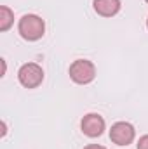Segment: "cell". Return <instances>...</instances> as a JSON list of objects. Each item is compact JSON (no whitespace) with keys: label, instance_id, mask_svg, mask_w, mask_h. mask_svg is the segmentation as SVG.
<instances>
[{"label":"cell","instance_id":"6da1fadb","mask_svg":"<svg viewBox=\"0 0 148 149\" xmlns=\"http://www.w3.org/2000/svg\"><path fill=\"white\" fill-rule=\"evenodd\" d=\"M18 31H19V35L25 40L35 42V40H40V38L44 37V33H45V23L37 14H26V16H23L19 19Z\"/></svg>","mask_w":148,"mask_h":149},{"label":"cell","instance_id":"30bf717a","mask_svg":"<svg viewBox=\"0 0 148 149\" xmlns=\"http://www.w3.org/2000/svg\"><path fill=\"white\" fill-rule=\"evenodd\" d=\"M147 28H148V19H147Z\"/></svg>","mask_w":148,"mask_h":149},{"label":"cell","instance_id":"3957f363","mask_svg":"<svg viewBox=\"0 0 148 149\" xmlns=\"http://www.w3.org/2000/svg\"><path fill=\"white\" fill-rule=\"evenodd\" d=\"M18 80L23 87L26 88H35L44 81V70L37 63H26L19 68L18 71Z\"/></svg>","mask_w":148,"mask_h":149},{"label":"cell","instance_id":"277c9868","mask_svg":"<svg viewBox=\"0 0 148 149\" xmlns=\"http://www.w3.org/2000/svg\"><path fill=\"white\" fill-rule=\"evenodd\" d=\"M136 137V130L127 121H117L110 128V139L117 146H129Z\"/></svg>","mask_w":148,"mask_h":149},{"label":"cell","instance_id":"ba28073f","mask_svg":"<svg viewBox=\"0 0 148 149\" xmlns=\"http://www.w3.org/2000/svg\"><path fill=\"white\" fill-rule=\"evenodd\" d=\"M138 149H148V135L140 137V141H138Z\"/></svg>","mask_w":148,"mask_h":149},{"label":"cell","instance_id":"9c48e42d","mask_svg":"<svg viewBox=\"0 0 148 149\" xmlns=\"http://www.w3.org/2000/svg\"><path fill=\"white\" fill-rule=\"evenodd\" d=\"M84 149H106V148H103V146H99V144H89V146H85Z\"/></svg>","mask_w":148,"mask_h":149},{"label":"cell","instance_id":"7a4b0ae2","mask_svg":"<svg viewBox=\"0 0 148 149\" xmlns=\"http://www.w3.org/2000/svg\"><path fill=\"white\" fill-rule=\"evenodd\" d=\"M96 76V68L91 61L87 59H77L70 66V78L78 85H87L94 80Z\"/></svg>","mask_w":148,"mask_h":149},{"label":"cell","instance_id":"52a82bcc","mask_svg":"<svg viewBox=\"0 0 148 149\" xmlns=\"http://www.w3.org/2000/svg\"><path fill=\"white\" fill-rule=\"evenodd\" d=\"M14 23V14L7 5L0 7V31H7Z\"/></svg>","mask_w":148,"mask_h":149},{"label":"cell","instance_id":"5b68a950","mask_svg":"<svg viewBox=\"0 0 148 149\" xmlns=\"http://www.w3.org/2000/svg\"><path fill=\"white\" fill-rule=\"evenodd\" d=\"M105 120H103V116L101 114H98V113H89V114H85L84 118H82V121H80V128H82V132L87 135V137H99L103 132H105Z\"/></svg>","mask_w":148,"mask_h":149},{"label":"cell","instance_id":"8992f818","mask_svg":"<svg viewBox=\"0 0 148 149\" xmlns=\"http://www.w3.org/2000/svg\"><path fill=\"white\" fill-rule=\"evenodd\" d=\"M120 0H94L92 2V7L94 10L103 16V17H111L115 16L118 10H120Z\"/></svg>","mask_w":148,"mask_h":149},{"label":"cell","instance_id":"8fae6325","mask_svg":"<svg viewBox=\"0 0 148 149\" xmlns=\"http://www.w3.org/2000/svg\"><path fill=\"white\" fill-rule=\"evenodd\" d=\"M145 2H147V3H148V0H145Z\"/></svg>","mask_w":148,"mask_h":149}]
</instances>
